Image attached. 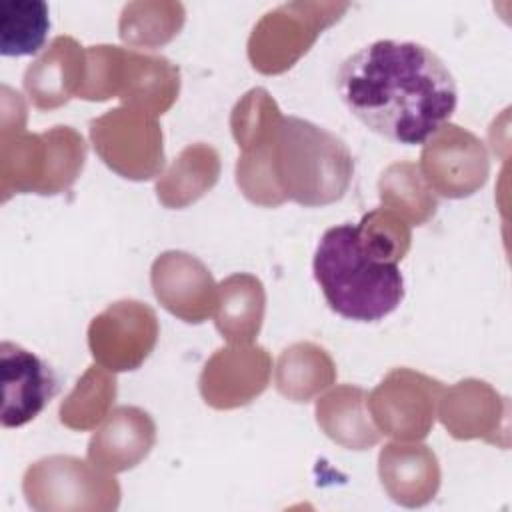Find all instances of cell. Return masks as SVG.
<instances>
[{
  "instance_id": "cell-1",
  "label": "cell",
  "mask_w": 512,
  "mask_h": 512,
  "mask_svg": "<svg viewBox=\"0 0 512 512\" xmlns=\"http://www.w3.org/2000/svg\"><path fill=\"white\" fill-rule=\"evenodd\" d=\"M336 90L366 128L404 146L430 140L454 114L456 82L424 44L376 40L342 60Z\"/></svg>"
},
{
  "instance_id": "cell-2",
  "label": "cell",
  "mask_w": 512,
  "mask_h": 512,
  "mask_svg": "<svg viewBox=\"0 0 512 512\" xmlns=\"http://www.w3.org/2000/svg\"><path fill=\"white\" fill-rule=\"evenodd\" d=\"M236 164V182L258 204L294 200L324 206L344 196L352 178L346 144L328 130L294 116H280L270 132Z\"/></svg>"
},
{
  "instance_id": "cell-3",
  "label": "cell",
  "mask_w": 512,
  "mask_h": 512,
  "mask_svg": "<svg viewBox=\"0 0 512 512\" xmlns=\"http://www.w3.org/2000/svg\"><path fill=\"white\" fill-rule=\"evenodd\" d=\"M314 280L332 312L354 322H378L404 300V276L396 262L378 256L358 224L328 228L314 252Z\"/></svg>"
},
{
  "instance_id": "cell-4",
  "label": "cell",
  "mask_w": 512,
  "mask_h": 512,
  "mask_svg": "<svg viewBox=\"0 0 512 512\" xmlns=\"http://www.w3.org/2000/svg\"><path fill=\"white\" fill-rule=\"evenodd\" d=\"M158 326L154 312L134 300L112 304L88 328L92 356L108 370H134L146 360Z\"/></svg>"
},
{
  "instance_id": "cell-5",
  "label": "cell",
  "mask_w": 512,
  "mask_h": 512,
  "mask_svg": "<svg viewBox=\"0 0 512 512\" xmlns=\"http://www.w3.org/2000/svg\"><path fill=\"white\" fill-rule=\"evenodd\" d=\"M2 426L20 428L34 420L58 392L54 370L34 352L4 340L0 344Z\"/></svg>"
},
{
  "instance_id": "cell-6",
  "label": "cell",
  "mask_w": 512,
  "mask_h": 512,
  "mask_svg": "<svg viewBox=\"0 0 512 512\" xmlns=\"http://www.w3.org/2000/svg\"><path fill=\"white\" fill-rule=\"evenodd\" d=\"M152 286L154 292L174 288L156 298L186 322H202L218 302L210 272L200 260L184 252H166L154 262Z\"/></svg>"
},
{
  "instance_id": "cell-7",
  "label": "cell",
  "mask_w": 512,
  "mask_h": 512,
  "mask_svg": "<svg viewBox=\"0 0 512 512\" xmlns=\"http://www.w3.org/2000/svg\"><path fill=\"white\" fill-rule=\"evenodd\" d=\"M84 52L70 36H58L24 72V90L36 108L48 110L82 88Z\"/></svg>"
},
{
  "instance_id": "cell-8",
  "label": "cell",
  "mask_w": 512,
  "mask_h": 512,
  "mask_svg": "<svg viewBox=\"0 0 512 512\" xmlns=\"http://www.w3.org/2000/svg\"><path fill=\"white\" fill-rule=\"evenodd\" d=\"M154 442V424L138 408L114 410L104 426L94 432L88 444V458L94 466L120 472L136 466Z\"/></svg>"
},
{
  "instance_id": "cell-9",
  "label": "cell",
  "mask_w": 512,
  "mask_h": 512,
  "mask_svg": "<svg viewBox=\"0 0 512 512\" xmlns=\"http://www.w3.org/2000/svg\"><path fill=\"white\" fill-rule=\"evenodd\" d=\"M216 328L228 342H250L260 332L264 314V290L260 280L248 274H234L218 288Z\"/></svg>"
},
{
  "instance_id": "cell-10",
  "label": "cell",
  "mask_w": 512,
  "mask_h": 512,
  "mask_svg": "<svg viewBox=\"0 0 512 512\" xmlns=\"http://www.w3.org/2000/svg\"><path fill=\"white\" fill-rule=\"evenodd\" d=\"M48 4L42 0H2L0 2V54H36L48 36Z\"/></svg>"
},
{
  "instance_id": "cell-11",
  "label": "cell",
  "mask_w": 512,
  "mask_h": 512,
  "mask_svg": "<svg viewBox=\"0 0 512 512\" xmlns=\"http://www.w3.org/2000/svg\"><path fill=\"white\" fill-rule=\"evenodd\" d=\"M362 240L384 260L400 262L410 246L408 226L392 214L390 208H378L362 216L358 222Z\"/></svg>"
}]
</instances>
